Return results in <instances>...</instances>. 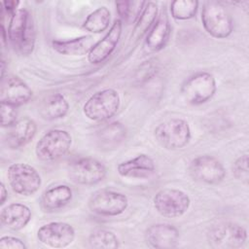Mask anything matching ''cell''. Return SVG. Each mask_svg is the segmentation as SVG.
<instances>
[{
	"label": "cell",
	"mask_w": 249,
	"mask_h": 249,
	"mask_svg": "<svg viewBox=\"0 0 249 249\" xmlns=\"http://www.w3.org/2000/svg\"><path fill=\"white\" fill-rule=\"evenodd\" d=\"M16 106L1 102V125L11 127L18 122V111Z\"/></svg>",
	"instance_id": "31"
},
{
	"label": "cell",
	"mask_w": 249,
	"mask_h": 249,
	"mask_svg": "<svg viewBox=\"0 0 249 249\" xmlns=\"http://www.w3.org/2000/svg\"><path fill=\"white\" fill-rule=\"evenodd\" d=\"M7 178L12 190L24 196L37 193L42 184L39 172L30 164L23 162L11 164L8 167Z\"/></svg>",
	"instance_id": "7"
},
{
	"label": "cell",
	"mask_w": 249,
	"mask_h": 249,
	"mask_svg": "<svg viewBox=\"0 0 249 249\" xmlns=\"http://www.w3.org/2000/svg\"><path fill=\"white\" fill-rule=\"evenodd\" d=\"M110 20V10L105 6H102L91 12L86 18L83 23V28L93 34L102 33L109 27Z\"/></svg>",
	"instance_id": "26"
},
{
	"label": "cell",
	"mask_w": 249,
	"mask_h": 249,
	"mask_svg": "<svg viewBox=\"0 0 249 249\" xmlns=\"http://www.w3.org/2000/svg\"><path fill=\"white\" fill-rule=\"evenodd\" d=\"M32 217L31 210L22 203L8 204L1 210V223L10 230L19 231L27 226Z\"/></svg>",
	"instance_id": "20"
},
{
	"label": "cell",
	"mask_w": 249,
	"mask_h": 249,
	"mask_svg": "<svg viewBox=\"0 0 249 249\" xmlns=\"http://www.w3.org/2000/svg\"><path fill=\"white\" fill-rule=\"evenodd\" d=\"M74 228L64 222H51L43 225L37 231L38 240L52 248H64L75 239Z\"/></svg>",
	"instance_id": "13"
},
{
	"label": "cell",
	"mask_w": 249,
	"mask_h": 249,
	"mask_svg": "<svg viewBox=\"0 0 249 249\" xmlns=\"http://www.w3.org/2000/svg\"><path fill=\"white\" fill-rule=\"evenodd\" d=\"M217 89L214 76L208 72H198L188 78L181 86L183 98L192 105H200L209 101Z\"/></svg>",
	"instance_id": "6"
},
{
	"label": "cell",
	"mask_w": 249,
	"mask_h": 249,
	"mask_svg": "<svg viewBox=\"0 0 249 249\" xmlns=\"http://www.w3.org/2000/svg\"><path fill=\"white\" fill-rule=\"evenodd\" d=\"M145 5L146 1L124 0L116 2L117 12L121 18L120 19L122 20V22L124 21L126 24H135Z\"/></svg>",
	"instance_id": "27"
},
{
	"label": "cell",
	"mask_w": 249,
	"mask_h": 249,
	"mask_svg": "<svg viewBox=\"0 0 249 249\" xmlns=\"http://www.w3.org/2000/svg\"><path fill=\"white\" fill-rule=\"evenodd\" d=\"M157 142L167 150L184 148L191 140L192 131L187 121L172 118L160 123L154 130Z\"/></svg>",
	"instance_id": "4"
},
{
	"label": "cell",
	"mask_w": 249,
	"mask_h": 249,
	"mask_svg": "<svg viewBox=\"0 0 249 249\" xmlns=\"http://www.w3.org/2000/svg\"><path fill=\"white\" fill-rule=\"evenodd\" d=\"M153 204L159 214L166 218H178L184 215L190 205L191 199L185 192L165 188L160 190L153 197Z\"/></svg>",
	"instance_id": "8"
},
{
	"label": "cell",
	"mask_w": 249,
	"mask_h": 249,
	"mask_svg": "<svg viewBox=\"0 0 249 249\" xmlns=\"http://www.w3.org/2000/svg\"><path fill=\"white\" fill-rule=\"evenodd\" d=\"M0 196H1V198H0V203H1V204H4L5 201H6L7 198H8V190L6 189V186H5V184H4L3 182L1 183Z\"/></svg>",
	"instance_id": "34"
},
{
	"label": "cell",
	"mask_w": 249,
	"mask_h": 249,
	"mask_svg": "<svg viewBox=\"0 0 249 249\" xmlns=\"http://www.w3.org/2000/svg\"><path fill=\"white\" fill-rule=\"evenodd\" d=\"M88 206L91 212L97 215L113 217L121 215L126 210L128 199L123 193L100 189L89 196Z\"/></svg>",
	"instance_id": "9"
},
{
	"label": "cell",
	"mask_w": 249,
	"mask_h": 249,
	"mask_svg": "<svg viewBox=\"0 0 249 249\" xmlns=\"http://www.w3.org/2000/svg\"><path fill=\"white\" fill-rule=\"evenodd\" d=\"M207 239L213 248H240L247 241V231L235 223H221L208 231Z\"/></svg>",
	"instance_id": "11"
},
{
	"label": "cell",
	"mask_w": 249,
	"mask_h": 249,
	"mask_svg": "<svg viewBox=\"0 0 249 249\" xmlns=\"http://www.w3.org/2000/svg\"><path fill=\"white\" fill-rule=\"evenodd\" d=\"M2 9H1V14H6L8 17H11L14 15V13L18 10V6L19 5V1L16 0H5L1 2Z\"/></svg>",
	"instance_id": "33"
},
{
	"label": "cell",
	"mask_w": 249,
	"mask_h": 249,
	"mask_svg": "<svg viewBox=\"0 0 249 249\" xmlns=\"http://www.w3.org/2000/svg\"><path fill=\"white\" fill-rule=\"evenodd\" d=\"M72 197L73 193L70 187L67 185H57L45 191L41 198V205L45 211H55L66 206Z\"/></svg>",
	"instance_id": "22"
},
{
	"label": "cell",
	"mask_w": 249,
	"mask_h": 249,
	"mask_svg": "<svg viewBox=\"0 0 249 249\" xmlns=\"http://www.w3.org/2000/svg\"><path fill=\"white\" fill-rule=\"evenodd\" d=\"M180 233L176 227L160 223L151 225L145 231V240L149 246L157 249H171L177 247Z\"/></svg>",
	"instance_id": "16"
},
{
	"label": "cell",
	"mask_w": 249,
	"mask_h": 249,
	"mask_svg": "<svg viewBox=\"0 0 249 249\" xmlns=\"http://www.w3.org/2000/svg\"><path fill=\"white\" fill-rule=\"evenodd\" d=\"M171 34V26L166 14L162 9L159 14L155 23L148 31L145 38V48L150 53L161 51L167 44Z\"/></svg>",
	"instance_id": "17"
},
{
	"label": "cell",
	"mask_w": 249,
	"mask_h": 249,
	"mask_svg": "<svg viewBox=\"0 0 249 249\" xmlns=\"http://www.w3.org/2000/svg\"><path fill=\"white\" fill-rule=\"evenodd\" d=\"M8 39L20 54H30L35 46L36 32L33 18L26 9H18L9 19Z\"/></svg>",
	"instance_id": "1"
},
{
	"label": "cell",
	"mask_w": 249,
	"mask_h": 249,
	"mask_svg": "<svg viewBox=\"0 0 249 249\" xmlns=\"http://www.w3.org/2000/svg\"><path fill=\"white\" fill-rule=\"evenodd\" d=\"M0 248L1 249H26L25 243L15 236H2L0 238Z\"/></svg>",
	"instance_id": "32"
},
{
	"label": "cell",
	"mask_w": 249,
	"mask_h": 249,
	"mask_svg": "<svg viewBox=\"0 0 249 249\" xmlns=\"http://www.w3.org/2000/svg\"><path fill=\"white\" fill-rule=\"evenodd\" d=\"M123 29V22L120 18L115 19L109 31L105 36L97 41L89 53H88V59L91 64H99L105 61L115 51Z\"/></svg>",
	"instance_id": "15"
},
{
	"label": "cell",
	"mask_w": 249,
	"mask_h": 249,
	"mask_svg": "<svg viewBox=\"0 0 249 249\" xmlns=\"http://www.w3.org/2000/svg\"><path fill=\"white\" fill-rule=\"evenodd\" d=\"M32 94V89L19 77L7 75L1 79V102L18 107L27 103L31 99Z\"/></svg>",
	"instance_id": "14"
},
{
	"label": "cell",
	"mask_w": 249,
	"mask_h": 249,
	"mask_svg": "<svg viewBox=\"0 0 249 249\" xmlns=\"http://www.w3.org/2000/svg\"><path fill=\"white\" fill-rule=\"evenodd\" d=\"M232 174L235 179L247 183L249 179L248 169V155L244 154L238 157L232 164Z\"/></svg>",
	"instance_id": "30"
},
{
	"label": "cell",
	"mask_w": 249,
	"mask_h": 249,
	"mask_svg": "<svg viewBox=\"0 0 249 249\" xmlns=\"http://www.w3.org/2000/svg\"><path fill=\"white\" fill-rule=\"evenodd\" d=\"M196 0H175L170 3L171 17L178 20H187L196 17L198 9Z\"/></svg>",
	"instance_id": "29"
},
{
	"label": "cell",
	"mask_w": 249,
	"mask_h": 249,
	"mask_svg": "<svg viewBox=\"0 0 249 249\" xmlns=\"http://www.w3.org/2000/svg\"><path fill=\"white\" fill-rule=\"evenodd\" d=\"M121 98L119 92L111 88L93 93L84 104L85 116L93 122H104L111 119L119 110Z\"/></svg>",
	"instance_id": "3"
},
{
	"label": "cell",
	"mask_w": 249,
	"mask_h": 249,
	"mask_svg": "<svg viewBox=\"0 0 249 249\" xmlns=\"http://www.w3.org/2000/svg\"><path fill=\"white\" fill-rule=\"evenodd\" d=\"M95 43L93 36L84 35L66 41L53 40L52 46L53 49L60 54L76 56L89 53Z\"/></svg>",
	"instance_id": "21"
},
{
	"label": "cell",
	"mask_w": 249,
	"mask_h": 249,
	"mask_svg": "<svg viewBox=\"0 0 249 249\" xmlns=\"http://www.w3.org/2000/svg\"><path fill=\"white\" fill-rule=\"evenodd\" d=\"M201 21L205 31L217 39L229 37L233 30L232 18L219 1L208 0L203 2Z\"/></svg>",
	"instance_id": "2"
},
{
	"label": "cell",
	"mask_w": 249,
	"mask_h": 249,
	"mask_svg": "<svg viewBox=\"0 0 249 249\" xmlns=\"http://www.w3.org/2000/svg\"><path fill=\"white\" fill-rule=\"evenodd\" d=\"M72 145L71 134L59 128L47 131L37 142L35 154L42 161H53L65 156Z\"/></svg>",
	"instance_id": "5"
},
{
	"label": "cell",
	"mask_w": 249,
	"mask_h": 249,
	"mask_svg": "<svg viewBox=\"0 0 249 249\" xmlns=\"http://www.w3.org/2000/svg\"><path fill=\"white\" fill-rule=\"evenodd\" d=\"M89 244L95 249H115L120 247L117 235L108 230H96L89 237Z\"/></svg>",
	"instance_id": "28"
},
{
	"label": "cell",
	"mask_w": 249,
	"mask_h": 249,
	"mask_svg": "<svg viewBox=\"0 0 249 249\" xmlns=\"http://www.w3.org/2000/svg\"><path fill=\"white\" fill-rule=\"evenodd\" d=\"M189 171L195 180L211 185L221 183L226 177L223 163L215 157L208 155L195 158L190 162Z\"/></svg>",
	"instance_id": "12"
},
{
	"label": "cell",
	"mask_w": 249,
	"mask_h": 249,
	"mask_svg": "<svg viewBox=\"0 0 249 249\" xmlns=\"http://www.w3.org/2000/svg\"><path fill=\"white\" fill-rule=\"evenodd\" d=\"M37 124L29 118L18 120L10 127L6 135V144L11 149H18L28 144L36 135Z\"/></svg>",
	"instance_id": "19"
},
{
	"label": "cell",
	"mask_w": 249,
	"mask_h": 249,
	"mask_svg": "<svg viewBox=\"0 0 249 249\" xmlns=\"http://www.w3.org/2000/svg\"><path fill=\"white\" fill-rule=\"evenodd\" d=\"M69 111V103L61 93L55 92L48 95L40 104L39 113L48 121L58 120L66 116Z\"/></svg>",
	"instance_id": "23"
},
{
	"label": "cell",
	"mask_w": 249,
	"mask_h": 249,
	"mask_svg": "<svg viewBox=\"0 0 249 249\" xmlns=\"http://www.w3.org/2000/svg\"><path fill=\"white\" fill-rule=\"evenodd\" d=\"M107 174L105 165L98 160L84 157L70 162L68 175L70 179L79 185L92 186L103 181Z\"/></svg>",
	"instance_id": "10"
},
{
	"label": "cell",
	"mask_w": 249,
	"mask_h": 249,
	"mask_svg": "<svg viewBox=\"0 0 249 249\" xmlns=\"http://www.w3.org/2000/svg\"><path fill=\"white\" fill-rule=\"evenodd\" d=\"M126 136V128L120 122H113L106 124L97 132V139L101 146L108 149L118 147Z\"/></svg>",
	"instance_id": "25"
},
{
	"label": "cell",
	"mask_w": 249,
	"mask_h": 249,
	"mask_svg": "<svg viewBox=\"0 0 249 249\" xmlns=\"http://www.w3.org/2000/svg\"><path fill=\"white\" fill-rule=\"evenodd\" d=\"M117 171L122 177L148 178L155 173L156 164L150 156L140 154L133 159L120 162Z\"/></svg>",
	"instance_id": "18"
},
{
	"label": "cell",
	"mask_w": 249,
	"mask_h": 249,
	"mask_svg": "<svg viewBox=\"0 0 249 249\" xmlns=\"http://www.w3.org/2000/svg\"><path fill=\"white\" fill-rule=\"evenodd\" d=\"M159 16V8L155 2H146V5L134 24L130 40L137 42L151 29Z\"/></svg>",
	"instance_id": "24"
}]
</instances>
